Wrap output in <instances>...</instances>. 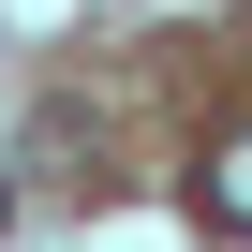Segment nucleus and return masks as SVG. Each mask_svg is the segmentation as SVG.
Masks as SVG:
<instances>
[{"label": "nucleus", "instance_id": "f03ea898", "mask_svg": "<svg viewBox=\"0 0 252 252\" xmlns=\"http://www.w3.org/2000/svg\"><path fill=\"white\" fill-rule=\"evenodd\" d=\"M0 222H15V178H0Z\"/></svg>", "mask_w": 252, "mask_h": 252}, {"label": "nucleus", "instance_id": "f257e3e1", "mask_svg": "<svg viewBox=\"0 0 252 252\" xmlns=\"http://www.w3.org/2000/svg\"><path fill=\"white\" fill-rule=\"evenodd\" d=\"M208 208H222V237H252V134H222V163H208Z\"/></svg>", "mask_w": 252, "mask_h": 252}]
</instances>
